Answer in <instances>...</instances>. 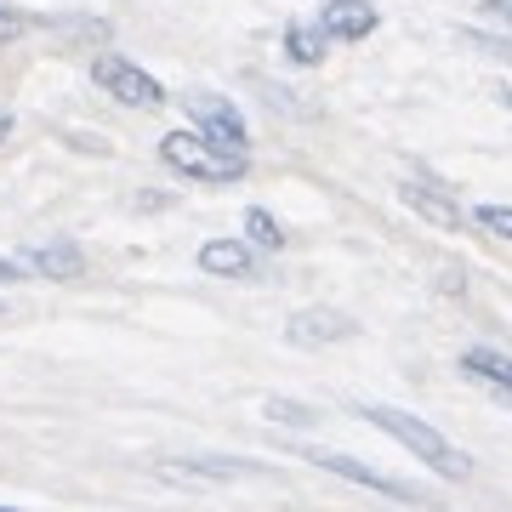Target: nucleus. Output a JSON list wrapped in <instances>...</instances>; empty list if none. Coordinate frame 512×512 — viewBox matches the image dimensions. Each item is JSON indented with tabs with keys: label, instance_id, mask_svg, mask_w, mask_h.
<instances>
[{
	"label": "nucleus",
	"instance_id": "obj_1",
	"mask_svg": "<svg viewBox=\"0 0 512 512\" xmlns=\"http://www.w3.org/2000/svg\"><path fill=\"white\" fill-rule=\"evenodd\" d=\"M359 416L370 421V427H382L393 444H404L410 456L421 461V467H433L439 478H450V484H461V478H473V456L467 450H456V444L444 439L433 421L410 416V410H399V404H365Z\"/></svg>",
	"mask_w": 512,
	"mask_h": 512
},
{
	"label": "nucleus",
	"instance_id": "obj_2",
	"mask_svg": "<svg viewBox=\"0 0 512 512\" xmlns=\"http://www.w3.org/2000/svg\"><path fill=\"white\" fill-rule=\"evenodd\" d=\"M160 160L171 165V171L194 177V183H234L239 171H245L239 154H222L217 143H205L200 131H165L160 137Z\"/></svg>",
	"mask_w": 512,
	"mask_h": 512
},
{
	"label": "nucleus",
	"instance_id": "obj_3",
	"mask_svg": "<svg viewBox=\"0 0 512 512\" xmlns=\"http://www.w3.org/2000/svg\"><path fill=\"white\" fill-rule=\"evenodd\" d=\"M92 80L114 97V103H126V109H160V103H165V86H160V80H154L143 63H131V57H120V52L97 57V63H92Z\"/></svg>",
	"mask_w": 512,
	"mask_h": 512
},
{
	"label": "nucleus",
	"instance_id": "obj_4",
	"mask_svg": "<svg viewBox=\"0 0 512 512\" xmlns=\"http://www.w3.org/2000/svg\"><path fill=\"white\" fill-rule=\"evenodd\" d=\"M188 114H194V126H200L205 143H217L222 154H239L245 160V143H251V131H245V114L217 92H188Z\"/></svg>",
	"mask_w": 512,
	"mask_h": 512
},
{
	"label": "nucleus",
	"instance_id": "obj_5",
	"mask_svg": "<svg viewBox=\"0 0 512 512\" xmlns=\"http://www.w3.org/2000/svg\"><path fill=\"white\" fill-rule=\"evenodd\" d=\"M308 461H313V467H325V473H336V478H348V484H365L370 495L416 501V490H410V484H399V478L376 473V467H370V461H359V456H342V450H308Z\"/></svg>",
	"mask_w": 512,
	"mask_h": 512
},
{
	"label": "nucleus",
	"instance_id": "obj_6",
	"mask_svg": "<svg viewBox=\"0 0 512 512\" xmlns=\"http://www.w3.org/2000/svg\"><path fill=\"white\" fill-rule=\"evenodd\" d=\"M353 319L336 308H302L285 319V342H296V348H330V342H342V336H353Z\"/></svg>",
	"mask_w": 512,
	"mask_h": 512
},
{
	"label": "nucleus",
	"instance_id": "obj_7",
	"mask_svg": "<svg viewBox=\"0 0 512 512\" xmlns=\"http://www.w3.org/2000/svg\"><path fill=\"white\" fill-rule=\"evenodd\" d=\"M376 23H382V12L370 0H325L313 29L325 40H365V35H376Z\"/></svg>",
	"mask_w": 512,
	"mask_h": 512
},
{
	"label": "nucleus",
	"instance_id": "obj_8",
	"mask_svg": "<svg viewBox=\"0 0 512 512\" xmlns=\"http://www.w3.org/2000/svg\"><path fill=\"white\" fill-rule=\"evenodd\" d=\"M165 478H177V484H217V478H245V473H262V467H251V461H234V456H171L160 461Z\"/></svg>",
	"mask_w": 512,
	"mask_h": 512
},
{
	"label": "nucleus",
	"instance_id": "obj_9",
	"mask_svg": "<svg viewBox=\"0 0 512 512\" xmlns=\"http://www.w3.org/2000/svg\"><path fill=\"white\" fill-rule=\"evenodd\" d=\"M399 200L410 205L421 222L444 228V234H450V228H461V211L450 205V194H444V188H433V183H404V188H399Z\"/></svg>",
	"mask_w": 512,
	"mask_h": 512
},
{
	"label": "nucleus",
	"instance_id": "obj_10",
	"mask_svg": "<svg viewBox=\"0 0 512 512\" xmlns=\"http://www.w3.org/2000/svg\"><path fill=\"white\" fill-rule=\"evenodd\" d=\"M200 268L205 274H222V279L251 274V239H205L200 245Z\"/></svg>",
	"mask_w": 512,
	"mask_h": 512
},
{
	"label": "nucleus",
	"instance_id": "obj_11",
	"mask_svg": "<svg viewBox=\"0 0 512 512\" xmlns=\"http://www.w3.org/2000/svg\"><path fill=\"white\" fill-rule=\"evenodd\" d=\"M461 370H467V376H478L484 387H495L501 399H512V359H507V353L467 348V353H461Z\"/></svg>",
	"mask_w": 512,
	"mask_h": 512
},
{
	"label": "nucleus",
	"instance_id": "obj_12",
	"mask_svg": "<svg viewBox=\"0 0 512 512\" xmlns=\"http://www.w3.org/2000/svg\"><path fill=\"white\" fill-rule=\"evenodd\" d=\"M23 268H35V274H46V279H74L80 268H86V256L57 239V245H35V251L23 256Z\"/></svg>",
	"mask_w": 512,
	"mask_h": 512
},
{
	"label": "nucleus",
	"instance_id": "obj_13",
	"mask_svg": "<svg viewBox=\"0 0 512 512\" xmlns=\"http://www.w3.org/2000/svg\"><path fill=\"white\" fill-rule=\"evenodd\" d=\"M325 46H330V40L319 35L313 23H291V29H285V57H291L296 69H313V63L325 57Z\"/></svg>",
	"mask_w": 512,
	"mask_h": 512
},
{
	"label": "nucleus",
	"instance_id": "obj_14",
	"mask_svg": "<svg viewBox=\"0 0 512 512\" xmlns=\"http://www.w3.org/2000/svg\"><path fill=\"white\" fill-rule=\"evenodd\" d=\"M245 239H251V251H285V228L262 205H245Z\"/></svg>",
	"mask_w": 512,
	"mask_h": 512
},
{
	"label": "nucleus",
	"instance_id": "obj_15",
	"mask_svg": "<svg viewBox=\"0 0 512 512\" xmlns=\"http://www.w3.org/2000/svg\"><path fill=\"white\" fill-rule=\"evenodd\" d=\"M473 222L478 228H490V234H501V239H512V205H473Z\"/></svg>",
	"mask_w": 512,
	"mask_h": 512
},
{
	"label": "nucleus",
	"instance_id": "obj_16",
	"mask_svg": "<svg viewBox=\"0 0 512 512\" xmlns=\"http://www.w3.org/2000/svg\"><path fill=\"white\" fill-rule=\"evenodd\" d=\"M29 29H35V18L0 0V46H6V40H18V35H29Z\"/></svg>",
	"mask_w": 512,
	"mask_h": 512
},
{
	"label": "nucleus",
	"instance_id": "obj_17",
	"mask_svg": "<svg viewBox=\"0 0 512 512\" xmlns=\"http://www.w3.org/2000/svg\"><path fill=\"white\" fill-rule=\"evenodd\" d=\"M268 421H291V427H313V410H308V404H291V399H268Z\"/></svg>",
	"mask_w": 512,
	"mask_h": 512
},
{
	"label": "nucleus",
	"instance_id": "obj_18",
	"mask_svg": "<svg viewBox=\"0 0 512 512\" xmlns=\"http://www.w3.org/2000/svg\"><path fill=\"white\" fill-rule=\"evenodd\" d=\"M461 40H467V46H478V52H490V57H512V46H507V40L484 35V29H461Z\"/></svg>",
	"mask_w": 512,
	"mask_h": 512
},
{
	"label": "nucleus",
	"instance_id": "obj_19",
	"mask_svg": "<svg viewBox=\"0 0 512 512\" xmlns=\"http://www.w3.org/2000/svg\"><path fill=\"white\" fill-rule=\"evenodd\" d=\"M484 18H495V23L512 29V0H484Z\"/></svg>",
	"mask_w": 512,
	"mask_h": 512
},
{
	"label": "nucleus",
	"instance_id": "obj_20",
	"mask_svg": "<svg viewBox=\"0 0 512 512\" xmlns=\"http://www.w3.org/2000/svg\"><path fill=\"white\" fill-rule=\"evenodd\" d=\"M18 274H23L18 262H6V256H0V285H12V279H18Z\"/></svg>",
	"mask_w": 512,
	"mask_h": 512
},
{
	"label": "nucleus",
	"instance_id": "obj_21",
	"mask_svg": "<svg viewBox=\"0 0 512 512\" xmlns=\"http://www.w3.org/2000/svg\"><path fill=\"white\" fill-rule=\"evenodd\" d=\"M6 131H12V114H0V143H6Z\"/></svg>",
	"mask_w": 512,
	"mask_h": 512
},
{
	"label": "nucleus",
	"instance_id": "obj_22",
	"mask_svg": "<svg viewBox=\"0 0 512 512\" xmlns=\"http://www.w3.org/2000/svg\"><path fill=\"white\" fill-rule=\"evenodd\" d=\"M501 103H507V109H512V86H507V92H501Z\"/></svg>",
	"mask_w": 512,
	"mask_h": 512
},
{
	"label": "nucleus",
	"instance_id": "obj_23",
	"mask_svg": "<svg viewBox=\"0 0 512 512\" xmlns=\"http://www.w3.org/2000/svg\"><path fill=\"white\" fill-rule=\"evenodd\" d=\"M0 512H23V507H6V501H0Z\"/></svg>",
	"mask_w": 512,
	"mask_h": 512
}]
</instances>
